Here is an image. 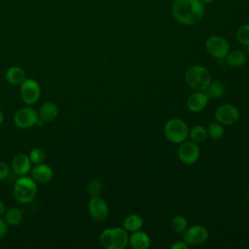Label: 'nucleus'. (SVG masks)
Returning <instances> with one entry per match:
<instances>
[{
	"mask_svg": "<svg viewBox=\"0 0 249 249\" xmlns=\"http://www.w3.org/2000/svg\"><path fill=\"white\" fill-rule=\"evenodd\" d=\"M39 118L38 113L30 108V107H23L18 109L14 115V124L16 126L26 129L36 125L37 120Z\"/></svg>",
	"mask_w": 249,
	"mask_h": 249,
	"instance_id": "obj_11",
	"label": "nucleus"
},
{
	"mask_svg": "<svg viewBox=\"0 0 249 249\" xmlns=\"http://www.w3.org/2000/svg\"><path fill=\"white\" fill-rule=\"evenodd\" d=\"M102 190H103V185L97 179H93L89 181V184L87 185V191L90 196H100V194L102 193Z\"/></svg>",
	"mask_w": 249,
	"mask_h": 249,
	"instance_id": "obj_27",
	"label": "nucleus"
},
{
	"mask_svg": "<svg viewBox=\"0 0 249 249\" xmlns=\"http://www.w3.org/2000/svg\"><path fill=\"white\" fill-rule=\"evenodd\" d=\"M245 47H246L245 53H246V54H248V55H249V45H247V46H245Z\"/></svg>",
	"mask_w": 249,
	"mask_h": 249,
	"instance_id": "obj_35",
	"label": "nucleus"
},
{
	"mask_svg": "<svg viewBox=\"0 0 249 249\" xmlns=\"http://www.w3.org/2000/svg\"><path fill=\"white\" fill-rule=\"evenodd\" d=\"M204 5L205 4H210V3H212V2H214L215 0H200Z\"/></svg>",
	"mask_w": 249,
	"mask_h": 249,
	"instance_id": "obj_34",
	"label": "nucleus"
},
{
	"mask_svg": "<svg viewBox=\"0 0 249 249\" xmlns=\"http://www.w3.org/2000/svg\"><path fill=\"white\" fill-rule=\"evenodd\" d=\"M3 120H4V114H3L2 110L0 109V125H1L2 123H3Z\"/></svg>",
	"mask_w": 249,
	"mask_h": 249,
	"instance_id": "obj_33",
	"label": "nucleus"
},
{
	"mask_svg": "<svg viewBox=\"0 0 249 249\" xmlns=\"http://www.w3.org/2000/svg\"><path fill=\"white\" fill-rule=\"evenodd\" d=\"M10 173V167L9 165L5 162L0 160V180H4L8 177Z\"/></svg>",
	"mask_w": 249,
	"mask_h": 249,
	"instance_id": "obj_29",
	"label": "nucleus"
},
{
	"mask_svg": "<svg viewBox=\"0 0 249 249\" xmlns=\"http://www.w3.org/2000/svg\"><path fill=\"white\" fill-rule=\"evenodd\" d=\"M171 249H188L189 245L184 240H177L170 246Z\"/></svg>",
	"mask_w": 249,
	"mask_h": 249,
	"instance_id": "obj_31",
	"label": "nucleus"
},
{
	"mask_svg": "<svg viewBox=\"0 0 249 249\" xmlns=\"http://www.w3.org/2000/svg\"><path fill=\"white\" fill-rule=\"evenodd\" d=\"M88 209L90 217L97 222L106 220L109 215V206L107 202L102 197H100V196H90Z\"/></svg>",
	"mask_w": 249,
	"mask_h": 249,
	"instance_id": "obj_12",
	"label": "nucleus"
},
{
	"mask_svg": "<svg viewBox=\"0 0 249 249\" xmlns=\"http://www.w3.org/2000/svg\"><path fill=\"white\" fill-rule=\"evenodd\" d=\"M38 115L45 123L53 122L58 115V107L53 102H45L41 105Z\"/></svg>",
	"mask_w": 249,
	"mask_h": 249,
	"instance_id": "obj_17",
	"label": "nucleus"
},
{
	"mask_svg": "<svg viewBox=\"0 0 249 249\" xmlns=\"http://www.w3.org/2000/svg\"><path fill=\"white\" fill-rule=\"evenodd\" d=\"M200 150L198 148L197 143L192 140H185L180 143L178 148V158L181 162L186 165H192L196 163L199 158Z\"/></svg>",
	"mask_w": 249,
	"mask_h": 249,
	"instance_id": "obj_9",
	"label": "nucleus"
},
{
	"mask_svg": "<svg viewBox=\"0 0 249 249\" xmlns=\"http://www.w3.org/2000/svg\"><path fill=\"white\" fill-rule=\"evenodd\" d=\"M210 97L206 91H196L191 93L186 101L187 107L191 112L198 113L202 111L208 104Z\"/></svg>",
	"mask_w": 249,
	"mask_h": 249,
	"instance_id": "obj_13",
	"label": "nucleus"
},
{
	"mask_svg": "<svg viewBox=\"0 0 249 249\" xmlns=\"http://www.w3.org/2000/svg\"><path fill=\"white\" fill-rule=\"evenodd\" d=\"M19 86V95L24 103L31 105L39 100L41 95V89L35 80L25 79Z\"/></svg>",
	"mask_w": 249,
	"mask_h": 249,
	"instance_id": "obj_10",
	"label": "nucleus"
},
{
	"mask_svg": "<svg viewBox=\"0 0 249 249\" xmlns=\"http://www.w3.org/2000/svg\"><path fill=\"white\" fill-rule=\"evenodd\" d=\"M22 220V212L18 207L10 208L5 214V221L10 226H18Z\"/></svg>",
	"mask_w": 249,
	"mask_h": 249,
	"instance_id": "obj_23",
	"label": "nucleus"
},
{
	"mask_svg": "<svg viewBox=\"0 0 249 249\" xmlns=\"http://www.w3.org/2000/svg\"><path fill=\"white\" fill-rule=\"evenodd\" d=\"M189 126L186 122L178 118L169 119L163 125V134L165 138L173 143L180 144L189 137Z\"/></svg>",
	"mask_w": 249,
	"mask_h": 249,
	"instance_id": "obj_5",
	"label": "nucleus"
},
{
	"mask_svg": "<svg viewBox=\"0 0 249 249\" xmlns=\"http://www.w3.org/2000/svg\"><path fill=\"white\" fill-rule=\"evenodd\" d=\"M128 244L133 249H147L151 245V237L146 231L138 230L130 232Z\"/></svg>",
	"mask_w": 249,
	"mask_h": 249,
	"instance_id": "obj_15",
	"label": "nucleus"
},
{
	"mask_svg": "<svg viewBox=\"0 0 249 249\" xmlns=\"http://www.w3.org/2000/svg\"><path fill=\"white\" fill-rule=\"evenodd\" d=\"M53 171L52 167L48 164H45L43 162L34 164V166L31 168V177L37 182V183H47L51 181L53 178Z\"/></svg>",
	"mask_w": 249,
	"mask_h": 249,
	"instance_id": "obj_14",
	"label": "nucleus"
},
{
	"mask_svg": "<svg viewBox=\"0 0 249 249\" xmlns=\"http://www.w3.org/2000/svg\"><path fill=\"white\" fill-rule=\"evenodd\" d=\"M225 60L226 63L231 67H241L245 64L247 60V54L241 50H233L231 52H229Z\"/></svg>",
	"mask_w": 249,
	"mask_h": 249,
	"instance_id": "obj_18",
	"label": "nucleus"
},
{
	"mask_svg": "<svg viewBox=\"0 0 249 249\" xmlns=\"http://www.w3.org/2000/svg\"><path fill=\"white\" fill-rule=\"evenodd\" d=\"M208 236V230L202 225H193L183 232V240L189 246L201 245L207 241Z\"/></svg>",
	"mask_w": 249,
	"mask_h": 249,
	"instance_id": "obj_8",
	"label": "nucleus"
},
{
	"mask_svg": "<svg viewBox=\"0 0 249 249\" xmlns=\"http://www.w3.org/2000/svg\"><path fill=\"white\" fill-rule=\"evenodd\" d=\"M204 4L200 0H175L171 7L173 18L184 25H194L204 16Z\"/></svg>",
	"mask_w": 249,
	"mask_h": 249,
	"instance_id": "obj_1",
	"label": "nucleus"
},
{
	"mask_svg": "<svg viewBox=\"0 0 249 249\" xmlns=\"http://www.w3.org/2000/svg\"><path fill=\"white\" fill-rule=\"evenodd\" d=\"M31 163L33 164H38L44 161L45 160V152L41 148H34L30 151L28 155Z\"/></svg>",
	"mask_w": 249,
	"mask_h": 249,
	"instance_id": "obj_28",
	"label": "nucleus"
},
{
	"mask_svg": "<svg viewBox=\"0 0 249 249\" xmlns=\"http://www.w3.org/2000/svg\"><path fill=\"white\" fill-rule=\"evenodd\" d=\"M5 78L7 82L11 85H20L25 79V72L19 66H12L7 69L5 73Z\"/></svg>",
	"mask_w": 249,
	"mask_h": 249,
	"instance_id": "obj_19",
	"label": "nucleus"
},
{
	"mask_svg": "<svg viewBox=\"0 0 249 249\" xmlns=\"http://www.w3.org/2000/svg\"><path fill=\"white\" fill-rule=\"evenodd\" d=\"M144 221L143 218L138 215V214H129L127 215L123 222V228L128 231V232H132L138 230H141V228L143 227Z\"/></svg>",
	"mask_w": 249,
	"mask_h": 249,
	"instance_id": "obj_20",
	"label": "nucleus"
},
{
	"mask_svg": "<svg viewBox=\"0 0 249 249\" xmlns=\"http://www.w3.org/2000/svg\"><path fill=\"white\" fill-rule=\"evenodd\" d=\"M4 212H5V204H4V202L0 199V217H1V215H2Z\"/></svg>",
	"mask_w": 249,
	"mask_h": 249,
	"instance_id": "obj_32",
	"label": "nucleus"
},
{
	"mask_svg": "<svg viewBox=\"0 0 249 249\" xmlns=\"http://www.w3.org/2000/svg\"><path fill=\"white\" fill-rule=\"evenodd\" d=\"M13 171L19 176L27 174L31 170V161L27 155L18 154L12 160Z\"/></svg>",
	"mask_w": 249,
	"mask_h": 249,
	"instance_id": "obj_16",
	"label": "nucleus"
},
{
	"mask_svg": "<svg viewBox=\"0 0 249 249\" xmlns=\"http://www.w3.org/2000/svg\"><path fill=\"white\" fill-rule=\"evenodd\" d=\"M185 81L194 90L205 91L212 81V77L206 67L193 65L186 70Z\"/></svg>",
	"mask_w": 249,
	"mask_h": 249,
	"instance_id": "obj_3",
	"label": "nucleus"
},
{
	"mask_svg": "<svg viewBox=\"0 0 249 249\" xmlns=\"http://www.w3.org/2000/svg\"><path fill=\"white\" fill-rule=\"evenodd\" d=\"M128 231L124 228L105 229L99 235V244L104 249H124L128 245Z\"/></svg>",
	"mask_w": 249,
	"mask_h": 249,
	"instance_id": "obj_2",
	"label": "nucleus"
},
{
	"mask_svg": "<svg viewBox=\"0 0 249 249\" xmlns=\"http://www.w3.org/2000/svg\"><path fill=\"white\" fill-rule=\"evenodd\" d=\"M8 232V224L5 220L0 218V239L3 238Z\"/></svg>",
	"mask_w": 249,
	"mask_h": 249,
	"instance_id": "obj_30",
	"label": "nucleus"
},
{
	"mask_svg": "<svg viewBox=\"0 0 249 249\" xmlns=\"http://www.w3.org/2000/svg\"><path fill=\"white\" fill-rule=\"evenodd\" d=\"M37 195V182L25 175L18 178L14 185V196L20 203L31 202Z\"/></svg>",
	"mask_w": 249,
	"mask_h": 249,
	"instance_id": "obj_4",
	"label": "nucleus"
},
{
	"mask_svg": "<svg viewBox=\"0 0 249 249\" xmlns=\"http://www.w3.org/2000/svg\"><path fill=\"white\" fill-rule=\"evenodd\" d=\"M207 134L210 138L214 139V140H219L224 136L225 133V128L224 125L220 123H218L217 121L212 122L208 124L207 126Z\"/></svg>",
	"mask_w": 249,
	"mask_h": 249,
	"instance_id": "obj_25",
	"label": "nucleus"
},
{
	"mask_svg": "<svg viewBox=\"0 0 249 249\" xmlns=\"http://www.w3.org/2000/svg\"><path fill=\"white\" fill-rule=\"evenodd\" d=\"M170 227L176 233H183L188 228V220L182 215H175L170 221Z\"/></svg>",
	"mask_w": 249,
	"mask_h": 249,
	"instance_id": "obj_24",
	"label": "nucleus"
},
{
	"mask_svg": "<svg viewBox=\"0 0 249 249\" xmlns=\"http://www.w3.org/2000/svg\"><path fill=\"white\" fill-rule=\"evenodd\" d=\"M246 197H247V199L249 200V187H248V189H247V191H246Z\"/></svg>",
	"mask_w": 249,
	"mask_h": 249,
	"instance_id": "obj_36",
	"label": "nucleus"
},
{
	"mask_svg": "<svg viewBox=\"0 0 249 249\" xmlns=\"http://www.w3.org/2000/svg\"><path fill=\"white\" fill-rule=\"evenodd\" d=\"M239 116L240 113L237 107L229 103L218 106L214 112L215 120L224 126L234 124L238 121Z\"/></svg>",
	"mask_w": 249,
	"mask_h": 249,
	"instance_id": "obj_7",
	"label": "nucleus"
},
{
	"mask_svg": "<svg viewBox=\"0 0 249 249\" xmlns=\"http://www.w3.org/2000/svg\"><path fill=\"white\" fill-rule=\"evenodd\" d=\"M205 50L214 58L223 60L230 52V43L223 36L211 35L205 41Z\"/></svg>",
	"mask_w": 249,
	"mask_h": 249,
	"instance_id": "obj_6",
	"label": "nucleus"
},
{
	"mask_svg": "<svg viewBox=\"0 0 249 249\" xmlns=\"http://www.w3.org/2000/svg\"><path fill=\"white\" fill-rule=\"evenodd\" d=\"M189 137L196 143H201L208 137L207 129L201 124H196L189 130Z\"/></svg>",
	"mask_w": 249,
	"mask_h": 249,
	"instance_id": "obj_21",
	"label": "nucleus"
},
{
	"mask_svg": "<svg viewBox=\"0 0 249 249\" xmlns=\"http://www.w3.org/2000/svg\"><path fill=\"white\" fill-rule=\"evenodd\" d=\"M236 40L244 46L249 45V24L240 25L235 33Z\"/></svg>",
	"mask_w": 249,
	"mask_h": 249,
	"instance_id": "obj_26",
	"label": "nucleus"
},
{
	"mask_svg": "<svg viewBox=\"0 0 249 249\" xmlns=\"http://www.w3.org/2000/svg\"><path fill=\"white\" fill-rule=\"evenodd\" d=\"M205 91L207 92L210 98H219L226 93V87L221 81L212 80Z\"/></svg>",
	"mask_w": 249,
	"mask_h": 249,
	"instance_id": "obj_22",
	"label": "nucleus"
}]
</instances>
